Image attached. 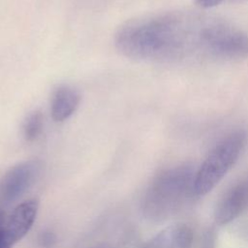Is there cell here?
<instances>
[{"mask_svg": "<svg viewBox=\"0 0 248 248\" xmlns=\"http://www.w3.org/2000/svg\"><path fill=\"white\" fill-rule=\"evenodd\" d=\"M114 45L128 58L165 64L248 57L246 31L217 17L182 11L131 19L117 29Z\"/></svg>", "mask_w": 248, "mask_h": 248, "instance_id": "6da1fadb", "label": "cell"}, {"mask_svg": "<svg viewBox=\"0 0 248 248\" xmlns=\"http://www.w3.org/2000/svg\"><path fill=\"white\" fill-rule=\"evenodd\" d=\"M195 171L192 165L181 164L158 173L143 194L142 215L152 222H162L172 216L187 196L193 194Z\"/></svg>", "mask_w": 248, "mask_h": 248, "instance_id": "7a4b0ae2", "label": "cell"}, {"mask_svg": "<svg viewBox=\"0 0 248 248\" xmlns=\"http://www.w3.org/2000/svg\"><path fill=\"white\" fill-rule=\"evenodd\" d=\"M248 142L244 130H236L219 140L196 170L192 191L197 196L209 193L235 165Z\"/></svg>", "mask_w": 248, "mask_h": 248, "instance_id": "3957f363", "label": "cell"}, {"mask_svg": "<svg viewBox=\"0 0 248 248\" xmlns=\"http://www.w3.org/2000/svg\"><path fill=\"white\" fill-rule=\"evenodd\" d=\"M41 164L36 160H27L11 167L0 180V198L12 202L20 198L38 177Z\"/></svg>", "mask_w": 248, "mask_h": 248, "instance_id": "277c9868", "label": "cell"}, {"mask_svg": "<svg viewBox=\"0 0 248 248\" xmlns=\"http://www.w3.org/2000/svg\"><path fill=\"white\" fill-rule=\"evenodd\" d=\"M39 211V201L28 199L18 203L10 213H6L4 230L12 246L21 240L31 230Z\"/></svg>", "mask_w": 248, "mask_h": 248, "instance_id": "5b68a950", "label": "cell"}, {"mask_svg": "<svg viewBox=\"0 0 248 248\" xmlns=\"http://www.w3.org/2000/svg\"><path fill=\"white\" fill-rule=\"evenodd\" d=\"M248 204V182H239L228 190L214 209V221L223 226L236 219Z\"/></svg>", "mask_w": 248, "mask_h": 248, "instance_id": "8992f818", "label": "cell"}, {"mask_svg": "<svg viewBox=\"0 0 248 248\" xmlns=\"http://www.w3.org/2000/svg\"><path fill=\"white\" fill-rule=\"evenodd\" d=\"M193 243V229L185 223H178L159 232L141 248H192Z\"/></svg>", "mask_w": 248, "mask_h": 248, "instance_id": "52a82bcc", "label": "cell"}, {"mask_svg": "<svg viewBox=\"0 0 248 248\" xmlns=\"http://www.w3.org/2000/svg\"><path fill=\"white\" fill-rule=\"evenodd\" d=\"M80 95L77 89L69 85H61L52 93L50 100L51 117L56 122L69 119L78 108Z\"/></svg>", "mask_w": 248, "mask_h": 248, "instance_id": "ba28073f", "label": "cell"}, {"mask_svg": "<svg viewBox=\"0 0 248 248\" xmlns=\"http://www.w3.org/2000/svg\"><path fill=\"white\" fill-rule=\"evenodd\" d=\"M44 127V116L40 111H33L31 112L26 119L24 120L22 132L23 137L27 141H34L36 140Z\"/></svg>", "mask_w": 248, "mask_h": 248, "instance_id": "9c48e42d", "label": "cell"}, {"mask_svg": "<svg viewBox=\"0 0 248 248\" xmlns=\"http://www.w3.org/2000/svg\"><path fill=\"white\" fill-rule=\"evenodd\" d=\"M217 234L215 228L210 226L205 228L201 235L198 248H216Z\"/></svg>", "mask_w": 248, "mask_h": 248, "instance_id": "30bf717a", "label": "cell"}, {"mask_svg": "<svg viewBox=\"0 0 248 248\" xmlns=\"http://www.w3.org/2000/svg\"><path fill=\"white\" fill-rule=\"evenodd\" d=\"M241 1H247V0H195V3L202 9H211L215 8L217 6H220L224 3H230V2H241Z\"/></svg>", "mask_w": 248, "mask_h": 248, "instance_id": "8fae6325", "label": "cell"}, {"mask_svg": "<svg viewBox=\"0 0 248 248\" xmlns=\"http://www.w3.org/2000/svg\"><path fill=\"white\" fill-rule=\"evenodd\" d=\"M38 240H39V243L42 247L49 248V247H52L53 244L55 243L56 236L50 231H44V232H41Z\"/></svg>", "mask_w": 248, "mask_h": 248, "instance_id": "7c38bea8", "label": "cell"}, {"mask_svg": "<svg viewBox=\"0 0 248 248\" xmlns=\"http://www.w3.org/2000/svg\"><path fill=\"white\" fill-rule=\"evenodd\" d=\"M5 217H6L5 211L0 208V248H12L13 246L8 241L5 233V230H4Z\"/></svg>", "mask_w": 248, "mask_h": 248, "instance_id": "4fadbf2b", "label": "cell"}, {"mask_svg": "<svg viewBox=\"0 0 248 248\" xmlns=\"http://www.w3.org/2000/svg\"><path fill=\"white\" fill-rule=\"evenodd\" d=\"M238 233L242 239L248 242V222L242 224L238 229Z\"/></svg>", "mask_w": 248, "mask_h": 248, "instance_id": "5bb4252c", "label": "cell"}, {"mask_svg": "<svg viewBox=\"0 0 248 248\" xmlns=\"http://www.w3.org/2000/svg\"><path fill=\"white\" fill-rule=\"evenodd\" d=\"M90 248H114V247L108 243H99V244H95V245L91 246Z\"/></svg>", "mask_w": 248, "mask_h": 248, "instance_id": "9a60e30c", "label": "cell"}]
</instances>
